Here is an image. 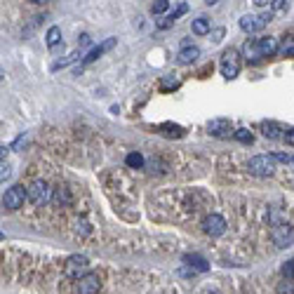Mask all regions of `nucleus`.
<instances>
[{
  "mask_svg": "<svg viewBox=\"0 0 294 294\" xmlns=\"http://www.w3.org/2000/svg\"><path fill=\"white\" fill-rule=\"evenodd\" d=\"M198 54H200V50H198V47L184 45V50H181V52H179V57H177V61L179 64H193L198 59Z\"/></svg>",
  "mask_w": 294,
  "mask_h": 294,
  "instance_id": "2eb2a0df",
  "label": "nucleus"
},
{
  "mask_svg": "<svg viewBox=\"0 0 294 294\" xmlns=\"http://www.w3.org/2000/svg\"><path fill=\"white\" fill-rule=\"evenodd\" d=\"M127 165H130V167H141V165H144V156H141V153H130V156H127Z\"/></svg>",
  "mask_w": 294,
  "mask_h": 294,
  "instance_id": "5701e85b",
  "label": "nucleus"
},
{
  "mask_svg": "<svg viewBox=\"0 0 294 294\" xmlns=\"http://www.w3.org/2000/svg\"><path fill=\"white\" fill-rule=\"evenodd\" d=\"M236 139L238 141H242V144H252L254 141V137H252V132H249V130H236Z\"/></svg>",
  "mask_w": 294,
  "mask_h": 294,
  "instance_id": "4be33fe9",
  "label": "nucleus"
},
{
  "mask_svg": "<svg viewBox=\"0 0 294 294\" xmlns=\"http://www.w3.org/2000/svg\"><path fill=\"white\" fill-rule=\"evenodd\" d=\"M75 233H80V236H87L90 233V224H87L85 219H75Z\"/></svg>",
  "mask_w": 294,
  "mask_h": 294,
  "instance_id": "b1692460",
  "label": "nucleus"
},
{
  "mask_svg": "<svg viewBox=\"0 0 294 294\" xmlns=\"http://www.w3.org/2000/svg\"><path fill=\"white\" fill-rule=\"evenodd\" d=\"M7 177H10V165H5V162H3V172H0V179L5 181Z\"/></svg>",
  "mask_w": 294,
  "mask_h": 294,
  "instance_id": "7c9ffc66",
  "label": "nucleus"
},
{
  "mask_svg": "<svg viewBox=\"0 0 294 294\" xmlns=\"http://www.w3.org/2000/svg\"><path fill=\"white\" fill-rule=\"evenodd\" d=\"M52 202L57 205V207H69V205H71V193H69V188H54Z\"/></svg>",
  "mask_w": 294,
  "mask_h": 294,
  "instance_id": "dca6fc26",
  "label": "nucleus"
},
{
  "mask_svg": "<svg viewBox=\"0 0 294 294\" xmlns=\"http://www.w3.org/2000/svg\"><path fill=\"white\" fill-rule=\"evenodd\" d=\"M80 45H90V35H82V38H80Z\"/></svg>",
  "mask_w": 294,
  "mask_h": 294,
  "instance_id": "473e14b6",
  "label": "nucleus"
},
{
  "mask_svg": "<svg viewBox=\"0 0 294 294\" xmlns=\"http://www.w3.org/2000/svg\"><path fill=\"white\" fill-rule=\"evenodd\" d=\"M184 261H186V264H188V266H193L196 271H200V273H205V271H207V268H209V266H207V261L202 259V257H198V254H186V257H184Z\"/></svg>",
  "mask_w": 294,
  "mask_h": 294,
  "instance_id": "f3484780",
  "label": "nucleus"
},
{
  "mask_svg": "<svg viewBox=\"0 0 294 294\" xmlns=\"http://www.w3.org/2000/svg\"><path fill=\"white\" fill-rule=\"evenodd\" d=\"M170 7V0H156L153 3V14H162Z\"/></svg>",
  "mask_w": 294,
  "mask_h": 294,
  "instance_id": "393cba45",
  "label": "nucleus"
},
{
  "mask_svg": "<svg viewBox=\"0 0 294 294\" xmlns=\"http://www.w3.org/2000/svg\"><path fill=\"white\" fill-rule=\"evenodd\" d=\"M292 162H294V158H292Z\"/></svg>",
  "mask_w": 294,
  "mask_h": 294,
  "instance_id": "f704fd0d",
  "label": "nucleus"
},
{
  "mask_svg": "<svg viewBox=\"0 0 294 294\" xmlns=\"http://www.w3.org/2000/svg\"><path fill=\"white\" fill-rule=\"evenodd\" d=\"M240 73V59H238V52L236 50H228L221 59V75L226 80H233L236 75Z\"/></svg>",
  "mask_w": 294,
  "mask_h": 294,
  "instance_id": "423d86ee",
  "label": "nucleus"
},
{
  "mask_svg": "<svg viewBox=\"0 0 294 294\" xmlns=\"http://www.w3.org/2000/svg\"><path fill=\"white\" fill-rule=\"evenodd\" d=\"M101 289V280L97 273H87L78 280V294H99Z\"/></svg>",
  "mask_w": 294,
  "mask_h": 294,
  "instance_id": "1a4fd4ad",
  "label": "nucleus"
},
{
  "mask_svg": "<svg viewBox=\"0 0 294 294\" xmlns=\"http://www.w3.org/2000/svg\"><path fill=\"white\" fill-rule=\"evenodd\" d=\"M278 54H280V57H294V35L285 38L283 45H280V50H278Z\"/></svg>",
  "mask_w": 294,
  "mask_h": 294,
  "instance_id": "6ab92c4d",
  "label": "nucleus"
},
{
  "mask_svg": "<svg viewBox=\"0 0 294 294\" xmlns=\"http://www.w3.org/2000/svg\"><path fill=\"white\" fill-rule=\"evenodd\" d=\"M242 57L247 59V61H259V59H264V54H261V50H259V40H247L245 43V47H242Z\"/></svg>",
  "mask_w": 294,
  "mask_h": 294,
  "instance_id": "9b49d317",
  "label": "nucleus"
},
{
  "mask_svg": "<svg viewBox=\"0 0 294 294\" xmlns=\"http://www.w3.org/2000/svg\"><path fill=\"white\" fill-rule=\"evenodd\" d=\"M271 238H273V242H276L278 247H289V245L294 242V226H289V224L273 226Z\"/></svg>",
  "mask_w": 294,
  "mask_h": 294,
  "instance_id": "0eeeda50",
  "label": "nucleus"
},
{
  "mask_svg": "<svg viewBox=\"0 0 294 294\" xmlns=\"http://www.w3.org/2000/svg\"><path fill=\"white\" fill-rule=\"evenodd\" d=\"M283 276H285V278H294V259L285 261V266H283Z\"/></svg>",
  "mask_w": 294,
  "mask_h": 294,
  "instance_id": "bb28decb",
  "label": "nucleus"
},
{
  "mask_svg": "<svg viewBox=\"0 0 294 294\" xmlns=\"http://www.w3.org/2000/svg\"><path fill=\"white\" fill-rule=\"evenodd\" d=\"M259 50L264 57H273V54H278V50H280V45H278L276 38H259Z\"/></svg>",
  "mask_w": 294,
  "mask_h": 294,
  "instance_id": "4468645a",
  "label": "nucleus"
},
{
  "mask_svg": "<svg viewBox=\"0 0 294 294\" xmlns=\"http://www.w3.org/2000/svg\"><path fill=\"white\" fill-rule=\"evenodd\" d=\"M87 268H90V261H87V257H82V254H73V257H69L66 264H64V273H66V278H71V280H80L82 276H87Z\"/></svg>",
  "mask_w": 294,
  "mask_h": 294,
  "instance_id": "f03ea898",
  "label": "nucleus"
},
{
  "mask_svg": "<svg viewBox=\"0 0 294 294\" xmlns=\"http://www.w3.org/2000/svg\"><path fill=\"white\" fill-rule=\"evenodd\" d=\"M31 3H35V5H45V3H50V0H31Z\"/></svg>",
  "mask_w": 294,
  "mask_h": 294,
  "instance_id": "72a5a7b5",
  "label": "nucleus"
},
{
  "mask_svg": "<svg viewBox=\"0 0 294 294\" xmlns=\"http://www.w3.org/2000/svg\"><path fill=\"white\" fill-rule=\"evenodd\" d=\"M202 231L207 236H221V233H226V219L221 214H209L207 219L202 221Z\"/></svg>",
  "mask_w": 294,
  "mask_h": 294,
  "instance_id": "6e6552de",
  "label": "nucleus"
},
{
  "mask_svg": "<svg viewBox=\"0 0 294 294\" xmlns=\"http://www.w3.org/2000/svg\"><path fill=\"white\" fill-rule=\"evenodd\" d=\"M116 43H118V38H109V40H104V43H101V45H99V47H94V50H90V52H87V57L82 59V61H85V64H92V61H97V59L101 57V54H104V52H109V50H113V47H116Z\"/></svg>",
  "mask_w": 294,
  "mask_h": 294,
  "instance_id": "9d476101",
  "label": "nucleus"
},
{
  "mask_svg": "<svg viewBox=\"0 0 294 294\" xmlns=\"http://www.w3.org/2000/svg\"><path fill=\"white\" fill-rule=\"evenodd\" d=\"M160 130H162V134H167V137H181V134H184V130L177 125H160Z\"/></svg>",
  "mask_w": 294,
  "mask_h": 294,
  "instance_id": "412c9836",
  "label": "nucleus"
},
{
  "mask_svg": "<svg viewBox=\"0 0 294 294\" xmlns=\"http://www.w3.org/2000/svg\"><path fill=\"white\" fill-rule=\"evenodd\" d=\"M247 170L254 177H271L276 172V156H254L249 160Z\"/></svg>",
  "mask_w": 294,
  "mask_h": 294,
  "instance_id": "7ed1b4c3",
  "label": "nucleus"
},
{
  "mask_svg": "<svg viewBox=\"0 0 294 294\" xmlns=\"http://www.w3.org/2000/svg\"><path fill=\"white\" fill-rule=\"evenodd\" d=\"M174 87H179L177 78H165V80H162V90H174Z\"/></svg>",
  "mask_w": 294,
  "mask_h": 294,
  "instance_id": "cd10ccee",
  "label": "nucleus"
},
{
  "mask_svg": "<svg viewBox=\"0 0 294 294\" xmlns=\"http://www.w3.org/2000/svg\"><path fill=\"white\" fill-rule=\"evenodd\" d=\"M170 26H174V19L172 17H165L160 24H158V29H170Z\"/></svg>",
  "mask_w": 294,
  "mask_h": 294,
  "instance_id": "c756f323",
  "label": "nucleus"
},
{
  "mask_svg": "<svg viewBox=\"0 0 294 294\" xmlns=\"http://www.w3.org/2000/svg\"><path fill=\"white\" fill-rule=\"evenodd\" d=\"M287 10V0H273L271 3V12L276 14V12H285Z\"/></svg>",
  "mask_w": 294,
  "mask_h": 294,
  "instance_id": "a878e982",
  "label": "nucleus"
},
{
  "mask_svg": "<svg viewBox=\"0 0 294 294\" xmlns=\"http://www.w3.org/2000/svg\"><path fill=\"white\" fill-rule=\"evenodd\" d=\"M271 17H273V12H268V14H245L240 19V29L245 33H257V31H261L266 24L271 22Z\"/></svg>",
  "mask_w": 294,
  "mask_h": 294,
  "instance_id": "20e7f679",
  "label": "nucleus"
},
{
  "mask_svg": "<svg viewBox=\"0 0 294 294\" xmlns=\"http://www.w3.org/2000/svg\"><path fill=\"white\" fill-rule=\"evenodd\" d=\"M285 139H287V144H289V146H294V130H289V132L285 134Z\"/></svg>",
  "mask_w": 294,
  "mask_h": 294,
  "instance_id": "2f4dec72",
  "label": "nucleus"
},
{
  "mask_svg": "<svg viewBox=\"0 0 294 294\" xmlns=\"http://www.w3.org/2000/svg\"><path fill=\"white\" fill-rule=\"evenodd\" d=\"M186 12H188V7H186V5H179V7H177V10H174V12H172V14H170V17H172V19H174V22H177V19H179V17H184Z\"/></svg>",
  "mask_w": 294,
  "mask_h": 294,
  "instance_id": "c85d7f7f",
  "label": "nucleus"
},
{
  "mask_svg": "<svg viewBox=\"0 0 294 294\" xmlns=\"http://www.w3.org/2000/svg\"><path fill=\"white\" fill-rule=\"evenodd\" d=\"M59 40H61V31H59V26H52L47 31V47H57Z\"/></svg>",
  "mask_w": 294,
  "mask_h": 294,
  "instance_id": "aec40b11",
  "label": "nucleus"
},
{
  "mask_svg": "<svg viewBox=\"0 0 294 294\" xmlns=\"http://www.w3.org/2000/svg\"><path fill=\"white\" fill-rule=\"evenodd\" d=\"M261 132H264L266 139H283V127L278 125V122H271V120H264L261 122Z\"/></svg>",
  "mask_w": 294,
  "mask_h": 294,
  "instance_id": "ddd939ff",
  "label": "nucleus"
},
{
  "mask_svg": "<svg viewBox=\"0 0 294 294\" xmlns=\"http://www.w3.org/2000/svg\"><path fill=\"white\" fill-rule=\"evenodd\" d=\"M191 29H193V33L196 35H207L209 33V22L205 17H198V19H193Z\"/></svg>",
  "mask_w": 294,
  "mask_h": 294,
  "instance_id": "a211bd4d",
  "label": "nucleus"
},
{
  "mask_svg": "<svg viewBox=\"0 0 294 294\" xmlns=\"http://www.w3.org/2000/svg\"><path fill=\"white\" fill-rule=\"evenodd\" d=\"M26 198H29V188H24L22 184H14L12 188H7L5 193H3V207L14 212V209L22 207Z\"/></svg>",
  "mask_w": 294,
  "mask_h": 294,
  "instance_id": "f257e3e1",
  "label": "nucleus"
},
{
  "mask_svg": "<svg viewBox=\"0 0 294 294\" xmlns=\"http://www.w3.org/2000/svg\"><path fill=\"white\" fill-rule=\"evenodd\" d=\"M207 132L214 134V137H226V134L231 132V122L224 120V118H219V120H212L207 125Z\"/></svg>",
  "mask_w": 294,
  "mask_h": 294,
  "instance_id": "f8f14e48",
  "label": "nucleus"
},
{
  "mask_svg": "<svg viewBox=\"0 0 294 294\" xmlns=\"http://www.w3.org/2000/svg\"><path fill=\"white\" fill-rule=\"evenodd\" d=\"M29 200L33 202V205H45V202L52 200V188L45 184V181H33V184L29 186Z\"/></svg>",
  "mask_w": 294,
  "mask_h": 294,
  "instance_id": "39448f33",
  "label": "nucleus"
}]
</instances>
